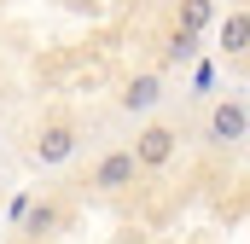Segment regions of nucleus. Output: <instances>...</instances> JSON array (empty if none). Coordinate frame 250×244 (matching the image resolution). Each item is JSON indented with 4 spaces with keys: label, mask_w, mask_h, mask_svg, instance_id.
<instances>
[{
    "label": "nucleus",
    "mask_w": 250,
    "mask_h": 244,
    "mask_svg": "<svg viewBox=\"0 0 250 244\" xmlns=\"http://www.w3.org/2000/svg\"><path fill=\"white\" fill-rule=\"evenodd\" d=\"M204 134H209V145H245V134H250L245 93H227V99H215V111H209V122H204Z\"/></svg>",
    "instance_id": "nucleus-1"
},
{
    "label": "nucleus",
    "mask_w": 250,
    "mask_h": 244,
    "mask_svg": "<svg viewBox=\"0 0 250 244\" xmlns=\"http://www.w3.org/2000/svg\"><path fill=\"white\" fill-rule=\"evenodd\" d=\"M175 145H181V134H175L169 122H151V128H140V140H134L128 151H134L140 169H163V163L175 157Z\"/></svg>",
    "instance_id": "nucleus-2"
},
{
    "label": "nucleus",
    "mask_w": 250,
    "mask_h": 244,
    "mask_svg": "<svg viewBox=\"0 0 250 244\" xmlns=\"http://www.w3.org/2000/svg\"><path fill=\"white\" fill-rule=\"evenodd\" d=\"M134 175H140L134 151H128V145H117V151H105V157H99L93 186H99V192H128V186H134Z\"/></svg>",
    "instance_id": "nucleus-3"
},
{
    "label": "nucleus",
    "mask_w": 250,
    "mask_h": 244,
    "mask_svg": "<svg viewBox=\"0 0 250 244\" xmlns=\"http://www.w3.org/2000/svg\"><path fill=\"white\" fill-rule=\"evenodd\" d=\"M70 151H76V128H70V122H47V128L35 134V163H41V169H59Z\"/></svg>",
    "instance_id": "nucleus-4"
},
{
    "label": "nucleus",
    "mask_w": 250,
    "mask_h": 244,
    "mask_svg": "<svg viewBox=\"0 0 250 244\" xmlns=\"http://www.w3.org/2000/svg\"><path fill=\"white\" fill-rule=\"evenodd\" d=\"M163 105V76H134L123 87V111L128 117H146V111H157Z\"/></svg>",
    "instance_id": "nucleus-5"
},
{
    "label": "nucleus",
    "mask_w": 250,
    "mask_h": 244,
    "mask_svg": "<svg viewBox=\"0 0 250 244\" xmlns=\"http://www.w3.org/2000/svg\"><path fill=\"white\" fill-rule=\"evenodd\" d=\"M215 23V0H181V29L198 35V29H209Z\"/></svg>",
    "instance_id": "nucleus-6"
},
{
    "label": "nucleus",
    "mask_w": 250,
    "mask_h": 244,
    "mask_svg": "<svg viewBox=\"0 0 250 244\" xmlns=\"http://www.w3.org/2000/svg\"><path fill=\"white\" fill-rule=\"evenodd\" d=\"M53 227H59V203H35V209L23 215V233H29V239H41V233H53Z\"/></svg>",
    "instance_id": "nucleus-7"
},
{
    "label": "nucleus",
    "mask_w": 250,
    "mask_h": 244,
    "mask_svg": "<svg viewBox=\"0 0 250 244\" xmlns=\"http://www.w3.org/2000/svg\"><path fill=\"white\" fill-rule=\"evenodd\" d=\"M245 35H250V23H245V12H233V18H227V23H221V47H227V53H233V59H239V53H245Z\"/></svg>",
    "instance_id": "nucleus-8"
},
{
    "label": "nucleus",
    "mask_w": 250,
    "mask_h": 244,
    "mask_svg": "<svg viewBox=\"0 0 250 244\" xmlns=\"http://www.w3.org/2000/svg\"><path fill=\"white\" fill-rule=\"evenodd\" d=\"M192 47H198V35H187V29L169 35V59H192Z\"/></svg>",
    "instance_id": "nucleus-9"
}]
</instances>
